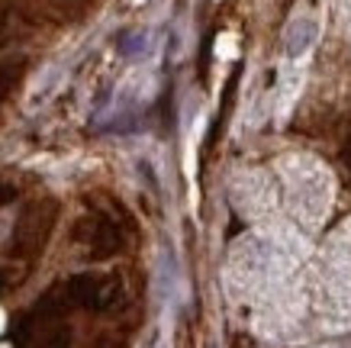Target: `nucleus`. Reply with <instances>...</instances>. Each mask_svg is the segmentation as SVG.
Segmentation results:
<instances>
[{
    "mask_svg": "<svg viewBox=\"0 0 351 348\" xmlns=\"http://www.w3.org/2000/svg\"><path fill=\"white\" fill-rule=\"evenodd\" d=\"M345 161H348V168H351V152H348V155H345Z\"/></svg>",
    "mask_w": 351,
    "mask_h": 348,
    "instance_id": "obj_7",
    "label": "nucleus"
},
{
    "mask_svg": "<svg viewBox=\"0 0 351 348\" xmlns=\"http://www.w3.org/2000/svg\"><path fill=\"white\" fill-rule=\"evenodd\" d=\"M75 239L84 245L90 258H110L123 248V229L107 213H87L84 220H77Z\"/></svg>",
    "mask_w": 351,
    "mask_h": 348,
    "instance_id": "obj_2",
    "label": "nucleus"
},
{
    "mask_svg": "<svg viewBox=\"0 0 351 348\" xmlns=\"http://www.w3.org/2000/svg\"><path fill=\"white\" fill-rule=\"evenodd\" d=\"M123 287L117 277L107 275H75L62 287V300L81 310H94V313H107L119 303Z\"/></svg>",
    "mask_w": 351,
    "mask_h": 348,
    "instance_id": "obj_1",
    "label": "nucleus"
},
{
    "mask_svg": "<svg viewBox=\"0 0 351 348\" xmlns=\"http://www.w3.org/2000/svg\"><path fill=\"white\" fill-rule=\"evenodd\" d=\"M316 39V26L313 23H300V26H290L287 32V55H303Z\"/></svg>",
    "mask_w": 351,
    "mask_h": 348,
    "instance_id": "obj_4",
    "label": "nucleus"
},
{
    "mask_svg": "<svg viewBox=\"0 0 351 348\" xmlns=\"http://www.w3.org/2000/svg\"><path fill=\"white\" fill-rule=\"evenodd\" d=\"M16 197V187L13 184H0V203H10Z\"/></svg>",
    "mask_w": 351,
    "mask_h": 348,
    "instance_id": "obj_5",
    "label": "nucleus"
},
{
    "mask_svg": "<svg viewBox=\"0 0 351 348\" xmlns=\"http://www.w3.org/2000/svg\"><path fill=\"white\" fill-rule=\"evenodd\" d=\"M7 26H10V13H7L3 7H0V39L7 36Z\"/></svg>",
    "mask_w": 351,
    "mask_h": 348,
    "instance_id": "obj_6",
    "label": "nucleus"
},
{
    "mask_svg": "<svg viewBox=\"0 0 351 348\" xmlns=\"http://www.w3.org/2000/svg\"><path fill=\"white\" fill-rule=\"evenodd\" d=\"M55 213H58L55 203H36V207H29V210L23 213L20 222H16V232H13L10 255L29 258V255L39 252L45 245V239H49V232H52Z\"/></svg>",
    "mask_w": 351,
    "mask_h": 348,
    "instance_id": "obj_3",
    "label": "nucleus"
}]
</instances>
